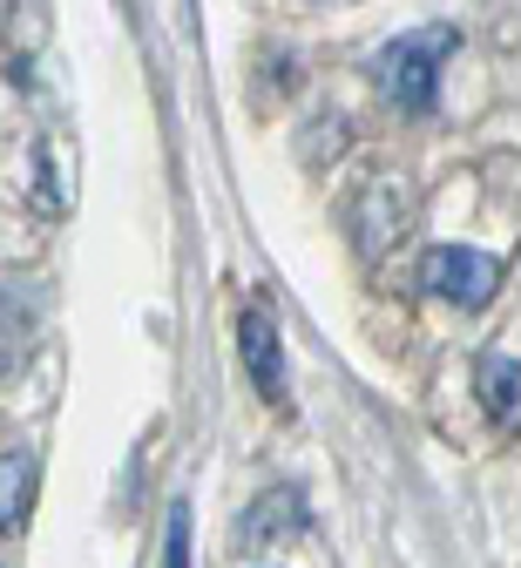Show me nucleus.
I'll use <instances>...</instances> for the list:
<instances>
[{
    "label": "nucleus",
    "instance_id": "1",
    "mask_svg": "<svg viewBox=\"0 0 521 568\" xmlns=\"http://www.w3.org/2000/svg\"><path fill=\"white\" fill-rule=\"evenodd\" d=\"M447 48H454V34H447V28H427V34H400V41L380 54V89H387L407 115H427V109H433Z\"/></svg>",
    "mask_w": 521,
    "mask_h": 568
},
{
    "label": "nucleus",
    "instance_id": "2",
    "mask_svg": "<svg viewBox=\"0 0 521 568\" xmlns=\"http://www.w3.org/2000/svg\"><path fill=\"white\" fill-rule=\"evenodd\" d=\"M420 284L433 298H447V305H488L494 292H501V257H488V251H474V244H433L427 251V264H420Z\"/></svg>",
    "mask_w": 521,
    "mask_h": 568
},
{
    "label": "nucleus",
    "instance_id": "3",
    "mask_svg": "<svg viewBox=\"0 0 521 568\" xmlns=\"http://www.w3.org/2000/svg\"><path fill=\"white\" fill-rule=\"evenodd\" d=\"M238 345H244L251 386H258L264 399H284V345H278V318H271V305H244V318H238Z\"/></svg>",
    "mask_w": 521,
    "mask_h": 568
},
{
    "label": "nucleus",
    "instance_id": "4",
    "mask_svg": "<svg viewBox=\"0 0 521 568\" xmlns=\"http://www.w3.org/2000/svg\"><path fill=\"white\" fill-rule=\"evenodd\" d=\"M298 528H305V494H298V487H271V494H258V501H251L238 541L244 548H264V541H284Z\"/></svg>",
    "mask_w": 521,
    "mask_h": 568
},
{
    "label": "nucleus",
    "instance_id": "5",
    "mask_svg": "<svg viewBox=\"0 0 521 568\" xmlns=\"http://www.w3.org/2000/svg\"><path fill=\"white\" fill-rule=\"evenodd\" d=\"M41 494V460L34 454H0V535H14Z\"/></svg>",
    "mask_w": 521,
    "mask_h": 568
},
{
    "label": "nucleus",
    "instance_id": "6",
    "mask_svg": "<svg viewBox=\"0 0 521 568\" xmlns=\"http://www.w3.org/2000/svg\"><path fill=\"white\" fill-rule=\"evenodd\" d=\"M481 379V406H488V419H501V426H521V359H508V352H488V359L474 366Z\"/></svg>",
    "mask_w": 521,
    "mask_h": 568
},
{
    "label": "nucleus",
    "instance_id": "7",
    "mask_svg": "<svg viewBox=\"0 0 521 568\" xmlns=\"http://www.w3.org/2000/svg\"><path fill=\"white\" fill-rule=\"evenodd\" d=\"M163 568H190V501H170V528H163Z\"/></svg>",
    "mask_w": 521,
    "mask_h": 568
}]
</instances>
